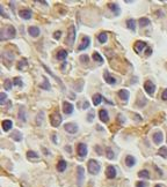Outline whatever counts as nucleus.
<instances>
[{
  "label": "nucleus",
  "mask_w": 167,
  "mask_h": 187,
  "mask_svg": "<svg viewBox=\"0 0 167 187\" xmlns=\"http://www.w3.org/2000/svg\"><path fill=\"white\" fill-rule=\"evenodd\" d=\"M102 95H100V94H95V95L93 96V104L97 106V105H99L101 102H102Z\"/></svg>",
  "instance_id": "nucleus-24"
},
{
  "label": "nucleus",
  "mask_w": 167,
  "mask_h": 187,
  "mask_svg": "<svg viewBox=\"0 0 167 187\" xmlns=\"http://www.w3.org/2000/svg\"><path fill=\"white\" fill-rule=\"evenodd\" d=\"M28 33H29L30 36L37 37L40 35V28H37V27H29L28 28Z\"/></svg>",
  "instance_id": "nucleus-21"
},
{
  "label": "nucleus",
  "mask_w": 167,
  "mask_h": 187,
  "mask_svg": "<svg viewBox=\"0 0 167 187\" xmlns=\"http://www.w3.org/2000/svg\"><path fill=\"white\" fill-rule=\"evenodd\" d=\"M103 77H105V81H106L108 84H115V83H116V79H115V77H112V76L109 75V72H108V70H105Z\"/></svg>",
  "instance_id": "nucleus-14"
},
{
  "label": "nucleus",
  "mask_w": 167,
  "mask_h": 187,
  "mask_svg": "<svg viewBox=\"0 0 167 187\" xmlns=\"http://www.w3.org/2000/svg\"><path fill=\"white\" fill-rule=\"evenodd\" d=\"M90 108V103L88 102H85V103H84V108L82 109H88Z\"/></svg>",
  "instance_id": "nucleus-43"
},
{
  "label": "nucleus",
  "mask_w": 167,
  "mask_h": 187,
  "mask_svg": "<svg viewBox=\"0 0 167 187\" xmlns=\"http://www.w3.org/2000/svg\"><path fill=\"white\" fill-rule=\"evenodd\" d=\"M90 43H91V39H90V37H87V36H84V37H82V42H81V44L79 45L78 50H79V51L86 50V49L90 46Z\"/></svg>",
  "instance_id": "nucleus-9"
},
{
  "label": "nucleus",
  "mask_w": 167,
  "mask_h": 187,
  "mask_svg": "<svg viewBox=\"0 0 167 187\" xmlns=\"http://www.w3.org/2000/svg\"><path fill=\"white\" fill-rule=\"evenodd\" d=\"M64 128H65V131H66L67 133H70V134H74V133L78 132V126H77L75 124H73V123L66 124V125L64 126Z\"/></svg>",
  "instance_id": "nucleus-10"
},
{
  "label": "nucleus",
  "mask_w": 167,
  "mask_h": 187,
  "mask_svg": "<svg viewBox=\"0 0 167 187\" xmlns=\"http://www.w3.org/2000/svg\"><path fill=\"white\" fill-rule=\"evenodd\" d=\"M13 82H14V84L18 85V87H22V85H23V82H22V80H21L20 77H15Z\"/></svg>",
  "instance_id": "nucleus-37"
},
{
  "label": "nucleus",
  "mask_w": 167,
  "mask_h": 187,
  "mask_svg": "<svg viewBox=\"0 0 167 187\" xmlns=\"http://www.w3.org/2000/svg\"><path fill=\"white\" fill-rule=\"evenodd\" d=\"M137 187H146V182L139 181V182H137Z\"/></svg>",
  "instance_id": "nucleus-41"
},
{
  "label": "nucleus",
  "mask_w": 167,
  "mask_h": 187,
  "mask_svg": "<svg viewBox=\"0 0 167 187\" xmlns=\"http://www.w3.org/2000/svg\"><path fill=\"white\" fill-rule=\"evenodd\" d=\"M106 152H107V157H108L109 159H114L115 154H114V151H113L110 148H107V149H106Z\"/></svg>",
  "instance_id": "nucleus-35"
},
{
  "label": "nucleus",
  "mask_w": 167,
  "mask_h": 187,
  "mask_svg": "<svg viewBox=\"0 0 167 187\" xmlns=\"http://www.w3.org/2000/svg\"><path fill=\"white\" fill-rule=\"evenodd\" d=\"M164 140V136H162V133L161 132H155L154 135H153V142L155 144H160Z\"/></svg>",
  "instance_id": "nucleus-17"
},
{
  "label": "nucleus",
  "mask_w": 167,
  "mask_h": 187,
  "mask_svg": "<svg viewBox=\"0 0 167 187\" xmlns=\"http://www.w3.org/2000/svg\"><path fill=\"white\" fill-rule=\"evenodd\" d=\"M151 23V21L147 19V18H140L139 19V26L140 27H146V26H149Z\"/></svg>",
  "instance_id": "nucleus-28"
},
{
  "label": "nucleus",
  "mask_w": 167,
  "mask_h": 187,
  "mask_svg": "<svg viewBox=\"0 0 167 187\" xmlns=\"http://www.w3.org/2000/svg\"><path fill=\"white\" fill-rule=\"evenodd\" d=\"M125 164H127V166L132 167V166L136 164V158H135L133 156H131V155H128V156L125 157Z\"/></svg>",
  "instance_id": "nucleus-18"
},
{
  "label": "nucleus",
  "mask_w": 167,
  "mask_h": 187,
  "mask_svg": "<svg viewBox=\"0 0 167 187\" xmlns=\"http://www.w3.org/2000/svg\"><path fill=\"white\" fill-rule=\"evenodd\" d=\"M98 39H99V42L100 43H106L107 42V39H108V36H107V34L106 33H101V34H99V36H98Z\"/></svg>",
  "instance_id": "nucleus-29"
},
{
  "label": "nucleus",
  "mask_w": 167,
  "mask_h": 187,
  "mask_svg": "<svg viewBox=\"0 0 167 187\" xmlns=\"http://www.w3.org/2000/svg\"><path fill=\"white\" fill-rule=\"evenodd\" d=\"M87 170L91 174H98L100 172V164L95 159H90L87 164Z\"/></svg>",
  "instance_id": "nucleus-2"
},
{
  "label": "nucleus",
  "mask_w": 167,
  "mask_h": 187,
  "mask_svg": "<svg viewBox=\"0 0 167 187\" xmlns=\"http://www.w3.org/2000/svg\"><path fill=\"white\" fill-rule=\"evenodd\" d=\"M27 158L28 159H30V161H33V159H35V161H37L38 158H40V156L35 152V151H33V150H29L28 152H27Z\"/></svg>",
  "instance_id": "nucleus-25"
},
{
  "label": "nucleus",
  "mask_w": 167,
  "mask_h": 187,
  "mask_svg": "<svg viewBox=\"0 0 167 187\" xmlns=\"http://www.w3.org/2000/svg\"><path fill=\"white\" fill-rule=\"evenodd\" d=\"M154 187H161V186H160V185H157V186H154Z\"/></svg>",
  "instance_id": "nucleus-46"
},
{
  "label": "nucleus",
  "mask_w": 167,
  "mask_h": 187,
  "mask_svg": "<svg viewBox=\"0 0 167 187\" xmlns=\"http://www.w3.org/2000/svg\"><path fill=\"white\" fill-rule=\"evenodd\" d=\"M93 120V113H90L88 115V121H92Z\"/></svg>",
  "instance_id": "nucleus-45"
},
{
  "label": "nucleus",
  "mask_w": 167,
  "mask_h": 187,
  "mask_svg": "<svg viewBox=\"0 0 167 187\" xmlns=\"http://www.w3.org/2000/svg\"><path fill=\"white\" fill-rule=\"evenodd\" d=\"M6 98H7V95H6L5 92H1V94H0V104L3 105V104L6 102Z\"/></svg>",
  "instance_id": "nucleus-36"
},
{
  "label": "nucleus",
  "mask_w": 167,
  "mask_h": 187,
  "mask_svg": "<svg viewBox=\"0 0 167 187\" xmlns=\"http://www.w3.org/2000/svg\"><path fill=\"white\" fill-rule=\"evenodd\" d=\"M74 41H75V27L71 26L70 30H68V34H67V37H66V44L68 46H72Z\"/></svg>",
  "instance_id": "nucleus-3"
},
{
  "label": "nucleus",
  "mask_w": 167,
  "mask_h": 187,
  "mask_svg": "<svg viewBox=\"0 0 167 187\" xmlns=\"http://www.w3.org/2000/svg\"><path fill=\"white\" fill-rule=\"evenodd\" d=\"M66 57H67V51H65V50L58 51V53H57V59L58 60H65Z\"/></svg>",
  "instance_id": "nucleus-26"
},
{
  "label": "nucleus",
  "mask_w": 167,
  "mask_h": 187,
  "mask_svg": "<svg viewBox=\"0 0 167 187\" xmlns=\"http://www.w3.org/2000/svg\"><path fill=\"white\" fill-rule=\"evenodd\" d=\"M129 96H130V94H129V91L125 90V89H122V90L118 91V97H120L122 101H124V102H127V101L129 100Z\"/></svg>",
  "instance_id": "nucleus-16"
},
{
  "label": "nucleus",
  "mask_w": 167,
  "mask_h": 187,
  "mask_svg": "<svg viewBox=\"0 0 167 187\" xmlns=\"http://www.w3.org/2000/svg\"><path fill=\"white\" fill-rule=\"evenodd\" d=\"M84 178H85V170H84L82 166H78L77 167V181H78V186L79 187L82 186Z\"/></svg>",
  "instance_id": "nucleus-5"
},
{
  "label": "nucleus",
  "mask_w": 167,
  "mask_h": 187,
  "mask_svg": "<svg viewBox=\"0 0 167 187\" xmlns=\"http://www.w3.org/2000/svg\"><path fill=\"white\" fill-rule=\"evenodd\" d=\"M92 57H93V60H94V61H97V62H99V64H102V62H103V58L100 56L99 52H94Z\"/></svg>",
  "instance_id": "nucleus-27"
},
{
  "label": "nucleus",
  "mask_w": 167,
  "mask_h": 187,
  "mask_svg": "<svg viewBox=\"0 0 167 187\" xmlns=\"http://www.w3.org/2000/svg\"><path fill=\"white\" fill-rule=\"evenodd\" d=\"M60 36H62V33H60V31H56V33L53 34V38H55V39H59Z\"/></svg>",
  "instance_id": "nucleus-39"
},
{
  "label": "nucleus",
  "mask_w": 167,
  "mask_h": 187,
  "mask_svg": "<svg viewBox=\"0 0 167 187\" xmlns=\"http://www.w3.org/2000/svg\"><path fill=\"white\" fill-rule=\"evenodd\" d=\"M127 27H128L130 30L136 31V21H135L133 19H129V20H127Z\"/></svg>",
  "instance_id": "nucleus-23"
},
{
  "label": "nucleus",
  "mask_w": 167,
  "mask_h": 187,
  "mask_svg": "<svg viewBox=\"0 0 167 187\" xmlns=\"http://www.w3.org/2000/svg\"><path fill=\"white\" fill-rule=\"evenodd\" d=\"M16 34V30L13 26H6L1 29V42L3 41H7L11 38H14Z\"/></svg>",
  "instance_id": "nucleus-1"
},
{
  "label": "nucleus",
  "mask_w": 167,
  "mask_h": 187,
  "mask_svg": "<svg viewBox=\"0 0 167 187\" xmlns=\"http://www.w3.org/2000/svg\"><path fill=\"white\" fill-rule=\"evenodd\" d=\"M4 87H5V89L11 90V89H12V81H11V80H6L5 83H4Z\"/></svg>",
  "instance_id": "nucleus-38"
},
{
  "label": "nucleus",
  "mask_w": 167,
  "mask_h": 187,
  "mask_svg": "<svg viewBox=\"0 0 167 187\" xmlns=\"http://www.w3.org/2000/svg\"><path fill=\"white\" fill-rule=\"evenodd\" d=\"M62 120H63V118H62V116H60L58 112H53V113L50 116V124H51V126H53V127H58V126L62 124Z\"/></svg>",
  "instance_id": "nucleus-4"
},
{
  "label": "nucleus",
  "mask_w": 167,
  "mask_h": 187,
  "mask_svg": "<svg viewBox=\"0 0 167 187\" xmlns=\"http://www.w3.org/2000/svg\"><path fill=\"white\" fill-rule=\"evenodd\" d=\"M80 60H85V61L87 62V61H88V57H87V56H81V57H80Z\"/></svg>",
  "instance_id": "nucleus-42"
},
{
  "label": "nucleus",
  "mask_w": 167,
  "mask_h": 187,
  "mask_svg": "<svg viewBox=\"0 0 167 187\" xmlns=\"http://www.w3.org/2000/svg\"><path fill=\"white\" fill-rule=\"evenodd\" d=\"M1 126H3V129L5 132H8L10 129H12V126H13V123L12 120H4L1 123Z\"/></svg>",
  "instance_id": "nucleus-19"
},
{
  "label": "nucleus",
  "mask_w": 167,
  "mask_h": 187,
  "mask_svg": "<svg viewBox=\"0 0 167 187\" xmlns=\"http://www.w3.org/2000/svg\"><path fill=\"white\" fill-rule=\"evenodd\" d=\"M146 47H147V44L145 42H143V41H137L135 43V45H133V50L137 53H142L144 51V49H146Z\"/></svg>",
  "instance_id": "nucleus-7"
},
{
  "label": "nucleus",
  "mask_w": 167,
  "mask_h": 187,
  "mask_svg": "<svg viewBox=\"0 0 167 187\" xmlns=\"http://www.w3.org/2000/svg\"><path fill=\"white\" fill-rule=\"evenodd\" d=\"M99 117H100V120H101L102 123H108V120H109L108 112H107V110H105V109L100 110V112H99Z\"/></svg>",
  "instance_id": "nucleus-15"
},
{
  "label": "nucleus",
  "mask_w": 167,
  "mask_h": 187,
  "mask_svg": "<svg viewBox=\"0 0 167 187\" xmlns=\"http://www.w3.org/2000/svg\"><path fill=\"white\" fill-rule=\"evenodd\" d=\"M144 89H145V91L149 94L150 96H153V94H154V91H155V85H154L153 82L146 81V82L144 83Z\"/></svg>",
  "instance_id": "nucleus-6"
},
{
  "label": "nucleus",
  "mask_w": 167,
  "mask_h": 187,
  "mask_svg": "<svg viewBox=\"0 0 167 187\" xmlns=\"http://www.w3.org/2000/svg\"><path fill=\"white\" fill-rule=\"evenodd\" d=\"M138 175H139V178H143V179H149V178H150V172H149L147 170H142V171H139Z\"/></svg>",
  "instance_id": "nucleus-30"
},
{
  "label": "nucleus",
  "mask_w": 167,
  "mask_h": 187,
  "mask_svg": "<svg viewBox=\"0 0 167 187\" xmlns=\"http://www.w3.org/2000/svg\"><path fill=\"white\" fill-rule=\"evenodd\" d=\"M108 6H109V8H110V9L114 12V14H115L116 16H118V15H120L121 9H120V6H118L117 4H113V3H112V4H109Z\"/></svg>",
  "instance_id": "nucleus-22"
},
{
  "label": "nucleus",
  "mask_w": 167,
  "mask_h": 187,
  "mask_svg": "<svg viewBox=\"0 0 167 187\" xmlns=\"http://www.w3.org/2000/svg\"><path fill=\"white\" fill-rule=\"evenodd\" d=\"M40 88L45 89V90H49L50 89V83H49V81H48L47 77H44V83L43 84H40Z\"/></svg>",
  "instance_id": "nucleus-34"
},
{
  "label": "nucleus",
  "mask_w": 167,
  "mask_h": 187,
  "mask_svg": "<svg viewBox=\"0 0 167 187\" xmlns=\"http://www.w3.org/2000/svg\"><path fill=\"white\" fill-rule=\"evenodd\" d=\"M0 13H1V16H5V18H7V15H5V13H4V9H3V6L0 7Z\"/></svg>",
  "instance_id": "nucleus-44"
},
{
  "label": "nucleus",
  "mask_w": 167,
  "mask_h": 187,
  "mask_svg": "<svg viewBox=\"0 0 167 187\" xmlns=\"http://www.w3.org/2000/svg\"><path fill=\"white\" fill-rule=\"evenodd\" d=\"M161 98H162L164 101H167V89H165V90H164L162 95H161Z\"/></svg>",
  "instance_id": "nucleus-40"
},
{
  "label": "nucleus",
  "mask_w": 167,
  "mask_h": 187,
  "mask_svg": "<svg viewBox=\"0 0 167 187\" xmlns=\"http://www.w3.org/2000/svg\"><path fill=\"white\" fill-rule=\"evenodd\" d=\"M63 111L65 115H72L73 112V105L68 102H64L63 103Z\"/></svg>",
  "instance_id": "nucleus-12"
},
{
  "label": "nucleus",
  "mask_w": 167,
  "mask_h": 187,
  "mask_svg": "<svg viewBox=\"0 0 167 187\" xmlns=\"http://www.w3.org/2000/svg\"><path fill=\"white\" fill-rule=\"evenodd\" d=\"M158 154H159L161 157H164V158H167V148H166V147H161V148L159 149Z\"/></svg>",
  "instance_id": "nucleus-32"
},
{
  "label": "nucleus",
  "mask_w": 167,
  "mask_h": 187,
  "mask_svg": "<svg viewBox=\"0 0 167 187\" xmlns=\"http://www.w3.org/2000/svg\"><path fill=\"white\" fill-rule=\"evenodd\" d=\"M12 139L15 140V141H21L22 136H21V134H20L19 131H14V132L12 133Z\"/></svg>",
  "instance_id": "nucleus-31"
},
{
  "label": "nucleus",
  "mask_w": 167,
  "mask_h": 187,
  "mask_svg": "<svg viewBox=\"0 0 167 187\" xmlns=\"http://www.w3.org/2000/svg\"><path fill=\"white\" fill-rule=\"evenodd\" d=\"M106 175H107V178H109V179H114V178L116 177V169H115L113 165H109V166L107 167V170H106Z\"/></svg>",
  "instance_id": "nucleus-11"
},
{
  "label": "nucleus",
  "mask_w": 167,
  "mask_h": 187,
  "mask_svg": "<svg viewBox=\"0 0 167 187\" xmlns=\"http://www.w3.org/2000/svg\"><path fill=\"white\" fill-rule=\"evenodd\" d=\"M66 167H67V163H66L64 159H60V161L58 162V164H57V170H58V172H64V171L66 170Z\"/></svg>",
  "instance_id": "nucleus-20"
},
{
  "label": "nucleus",
  "mask_w": 167,
  "mask_h": 187,
  "mask_svg": "<svg viewBox=\"0 0 167 187\" xmlns=\"http://www.w3.org/2000/svg\"><path fill=\"white\" fill-rule=\"evenodd\" d=\"M19 15L23 20H29V19H31V11L30 9H21L19 12Z\"/></svg>",
  "instance_id": "nucleus-13"
},
{
  "label": "nucleus",
  "mask_w": 167,
  "mask_h": 187,
  "mask_svg": "<svg viewBox=\"0 0 167 187\" xmlns=\"http://www.w3.org/2000/svg\"><path fill=\"white\" fill-rule=\"evenodd\" d=\"M77 150H78V155L80 157H85L87 155V146L85 143H79L77 147Z\"/></svg>",
  "instance_id": "nucleus-8"
},
{
  "label": "nucleus",
  "mask_w": 167,
  "mask_h": 187,
  "mask_svg": "<svg viewBox=\"0 0 167 187\" xmlns=\"http://www.w3.org/2000/svg\"><path fill=\"white\" fill-rule=\"evenodd\" d=\"M27 65H28L27 60H26V59H22V60H20V61H19V64H18V69H20V70H21V69H23V68H25Z\"/></svg>",
  "instance_id": "nucleus-33"
}]
</instances>
